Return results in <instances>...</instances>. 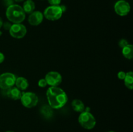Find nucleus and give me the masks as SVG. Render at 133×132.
<instances>
[{
	"instance_id": "24",
	"label": "nucleus",
	"mask_w": 133,
	"mask_h": 132,
	"mask_svg": "<svg viewBox=\"0 0 133 132\" xmlns=\"http://www.w3.org/2000/svg\"><path fill=\"white\" fill-rule=\"evenodd\" d=\"M5 60V55L0 52V63H3Z\"/></svg>"
},
{
	"instance_id": "15",
	"label": "nucleus",
	"mask_w": 133,
	"mask_h": 132,
	"mask_svg": "<svg viewBox=\"0 0 133 132\" xmlns=\"http://www.w3.org/2000/svg\"><path fill=\"white\" fill-rule=\"evenodd\" d=\"M122 54L125 58L131 60L133 58V46L129 43L124 47L122 48Z\"/></svg>"
},
{
	"instance_id": "27",
	"label": "nucleus",
	"mask_w": 133,
	"mask_h": 132,
	"mask_svg": "<svg viewBox=\"0 0 133 132\" xmlns=\"http://www.w3.org/2000/svg\"><path fill=\"white\" fill-rule=\"evenodd\" d=\"M6 132H14V131H6Z\"/></svg>"
},
{
	"instance_id": "26",
	"label": "nucleus",
	"mask_w": 133,
	"mask_h": 132,
	"mask_svg": "<svg viewBox=\"0 0 133 132\" xmlns=\"http://www.w3.org/2000/svg\"><path fill=\"white\" fill-rule=\"evenodd\" d=\"M14 1H15L16 2H22L23 0H14Z\"/></svg>"
},
{
	"instance_id": "1",
	"label": "nucleus",
	"mask_w": 133,
	"mask_h": 132,
	"mask_svg": "<svg viewBox=\"0 0 133 132\" xmlns=\"http://www.w3.org/2000/svg\"><path fill=\"white\" fill-rule=\"evenodd\" d=\"M46 97L49 106L55 109L63 107L68 100L66 92L58 86L49 87L46 91Z\"/></svg>"
},
{
	"instance_id": "22",
	"label": "nucleus",
	"mask_w": 133,
	"mask_h": 132,
	"mask_svg": "<svg viewBox=\"0 0 133 132\" xmlns=\"http://www.w3.org/2000/svg\"><path fill=\"white\" fill-rule=\"evenodd\" d=\"M12 25L10 24V23H8V22H6V23H3V27H4L5 30H9L10 29V27H11Z\"/></svg>"
},
{
	"instance_id": "2",
	"label": "nucleus",
	"mask_w": 133,
	"mask_h": 132,
	"mask_svg": "<svg viewBox=\"0 0 133 132\" xmlns=\"http://www.w3.org/2000/svg\"><path fill=\"white\" fill-rule=\"evenodd\" d=\"M6 16L13 23H22L25 19V13L22 6L13 4L6 9Z\"/></svg>"
},
{
	"instance_id": "11",
	"label": "nucleus",
	"mask_w": 133,
	"mask_h": 132,
	"mask_svg": "<svg viewBox=\"0 0 133 132\" xmlns=\"http://www.w3.org/2000/svg\"><path fill=\"white\" fill-rule=\"evenodd\" d=\"M6 94L9 98L14 100H20L22 93L16 87L12 86L6 89Z\"/></svg>"
},
{
	"instance_id": "13",
	"label": "nucleus",
	"mask_w": 133,
	"mask_h": 132,
	"mask_svg": "<svg viewBox=\"0 0 133 132\" xmlns=\"http://www.w3.org/2000/svg\"><path fill=\"white\" fill-rule=\"evenodd\" d=\"M71 107L74 111L79 113L83 112L85 109L84 103L79 99H74L71 102Z\"/></svg>"
},
{
	"instance_id": "3",
	"label": "nucleus",
	"mask_w": 133,
	"mask_h": 132,
	"mask_svg": "<svg viewBox=\"0 0 133 132\" xmlns=\"http://www.w3.org/2000/svg\"><path fill=\"white\" fill-rule=\"evenodd\" d=\"M79 124L86 129H92L96 126V120L90 111H84L81 112L78 118Z\"/></svg>"
},
{
	"instance_id": "14",
	"label": "nucleus",
	"mask_w": 133,
	"mask_h": 132,
	"mask_svg": "<svg viewBox=\"0 0 133 132\" xmlns=\"http://www.w3.org/2000/svg\"><path fill=\"white\" fill-rule=\"evenodd\" d=\"M23 9L25 13L31 14L32 12L35 11V3L32 0H26L23 5Z\"/></svg>"
},
{
	"instance_id": "7",
	"label": "nucleus",
	"mask_w": 133,
	"mask_h": 132,
	"mask_svg": "<svg viewBox=\"0 0 133 132\" xmlns=\"http://www.w3.org/2000/svg\"><path fill=\"white\" fill-rule=\"evenodd\" d=\"M10 36L16 39H21L27 34V28L22 23H13L9 29Z\"/></svg>"
},
{
	"instance_id": "5",
	"label": "nucleus",
	"mask_w": 133,
	"mask_h": 132,
	"mask_svg": "<svg viewBox=\"0 0 133 132\" xmlns=\"http://www.w3.org/2000/svg\"><path fill=\"white\" fill-rule=\"evenodd\" d=\"M21 102L24 107L32 108L35 107L38 102V97L33 92H23L20 98Z\"/></svg>"
},
{
	"instance_id": "23",
	"label": "nucleus",
	"mask_w": 133,
	"mask_h": 132,
	"mask_svg": "<svg viewBox=\"0 0 133 132\" xmlns=\"http://www.w3.org/2000/svg\"><path fill=\"white\" fill-rule=\"evenodd\" d=\"M3 2L5 5L7 6V7L10 5H13V0H3Z\"/></svg>"
},
{
	"instance_id": "21",
	"label": "nucleus",
	"mask_w": 133,
	"mask_h": 132,
	"mask_svg": "<svg viewBox=\"0 0 133 132\" xmlns=\"http://www.w3.org/2000/svg\"><path fill=\"white\" fill-rule=\"evenodd\" d=\"M126 72H125L124 71H119L118 73V78L119 80H124L125 77Z\"/></svg>"
},
{
	"instance_id": "17",
	"label": "nucleus",
	"mask_w": 133,
	"mask_h": 132,
	"mask_svg": "<svg viewBox=\"0 0 133 132\" xmlns=\"http://www.w3.org/2000/svg\"><path fill=\"white\" fill-rule=\"evenodd\" d=\"M41 112L43 115L46 117H49L51 116L52 114H53V111H52V108L49 106H45L42 107L41 109Z\"/></svg>"
},
{
	"instance_id": "8",
	"label": "nucleus",
	"mask_w": 133,
	"mask_h": 132,
	"mask_svg": "<svg viewBox=\"0 0 133 132\" xmlns=\"http://www.w3.org/2000/svg\"><path fill=\"white\" fill-rule=\"evenodd\" d=\"M45 80L48 85L51 87H57L62 81V75L57 71H50L45 76Z\"/></svg>"
},
{
	"instance_id": "6",
	"label": "nucleus",
	"mask_w": 133,
	"mask_h": 132,
	"mask_svg": "<svg viewBox=\"0 0 133 132\" xmlns=\"http://www.w3.org/2000/svg\"><path fill=\"white\" fill-rule=\"evenodd\" d=\"M15 75L12 72H4L0 75V88L3 90H6L14 86L15 84Z\"/></svg>"
},
{
	"instance_id": "12",
	"label": "nucleus",
	"mask_w": 133,
	"mask_h": 132,
	"mask_svg": "<svg viewBox=\"0 0 133 132\" xmlns=\"http://www.w3.org/2000/svg\"><path fill=\"white\" fill-rule=\"evenodd\" d=\"M18 89H19V90L22 91H25V89H27V87H29V82L28 80L24 77H22V76H19V77L16 78L15 82V84Z\"/></svg>"
},
{
	"instance_id": "25",
	"label": "nucleus",
	"mask_w": 133,
	"mask_h": 132,
	"mask_svg": "<svg viewBox=\"0 0 133 132\" xmlns=\"http://www.w3.org/2000/svg\"><path fill=\"white\" fill-rule=\"evenodd\" d=\"M3 21L2 18H0V28L3 27Z\"/></svg>"
},
{
	"instance_id": "16",
	"label": "nucleus",
	"mask_w": 133,
	"mask_h": 132,
	"mask_svg": "<svg viewBox=\"0 0 133 132\" xmlns=\"http://www.w3.org/2000/svg\"><path fill=\"white\" fill-rule=\"evenodd\" d=\"M123 80L126 87L131 90L133 89V72L132 71L126 72L125 77Z\"/></svg>"
},
{
	"instance_id": "28",
	"label": "nucleus",
	"mask_w": 133,
	"mask_h": 132,
	"mask_svg": "<svg viewBox=\"0 0 133 132\" xmlns=\"http://www.w3.org/2000/svg\"><path fill=\"white\" fill-rule=\"evenodd\" d=\"M108 132H116V131H109Z\"/></svg>"
},
{
	"instance_id": "4",
	"label": "nucleus",
	"mask_w": 133,
	"mask_h": 132,
	"mask_svg": "<svg viewBox=\"0 0 133 132\" xmlns=\"http://www.w3.org/2000/svg\"><path fill=\"white\" fill-rule=\"evenodd\" d=\"M63 11L60 5H50L45 9L44 12V17L48 20L56 21L62 17Z\"/></svg>"
},
{
	"instance_id": "19",
	"label": "nucleus",
	"mask_w": 133,
	"mask_h": 132,
	"mask_svg": "<svg viewBox=\"0 0 133 132\" xmlns=\"http://www.w3.org/2000/svg\"><path fill=\"white\" fill-rule=\"evenodd\" d=\"M128 44L129 42L125 40V39H122V40H121L120 41H119V45L122 49L123 47H124L125 46H126L127 45H128Z\"/></svg>"
},
{
	"instance_id": "20",
	"label": "nucleus",
	"mask_w": 133,
	"mask_h": 132,
	"mask_svg": "<svg viewBox=\"0 0 133 132\" xmlns=\"http://www.w3.org/2000/svg\"><path fill=\"white\" fill-rule=\"evenodd\" d=\"M48 1L51 5H59L61 3V0H48Z\"/></svg>"
},
{
	"instance_id": "10",
	"label": "nucleus",
	"mask_w": 133,
	"mask_h": 132,
	"mask_svg": "<svg viewBox=\"0 0 133 132\" xmlns=\"http://www.w3.org/2000/svg\"><path fill=\"white\" fill-rule=\"evenodd\" d=\"M44 19V14L40 11H34L30 14L28 18V22L31 25L38 26L41 24Z\"/></svg>"
},
{
	"instance_id": "18",
	"label": "nucleus",
	"mask_w": 133,
	"mask_h": 132,
	"mask_svg": "<svg viewBox=\"0 0 133 132\" xmlns=\"http://www.w3.org/2000/svg\"><path fill=\"white\" fill-rule=\"evenodd\" d=\"M38 85L40 87H45L48 85V84H47L46 80H45V78H42L39 80L38 82Z\"/></svg>"
},
{
	"instance_id": "9",
	"label": "nucleus",
	"mask_w": 133,
	"mask_h": 132,
	"mask_svg": "<svg viewBox=\"0 0 133 132\" xmlns=\"http://www.w3.org/2000/svg\"><path fill=\"white\" fill-rule=\"evenodd\" d=\"M114 10L118 15L125 16L129 13L131 6L127 1L125 0H119L114 5Z\"/></svg>"
}]
</instances>
